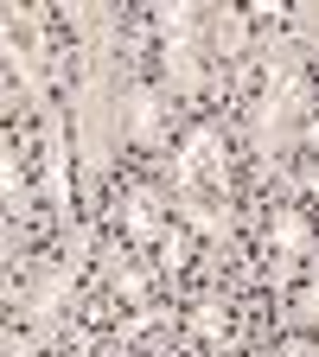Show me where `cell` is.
<instances>
[{"label": "cell", "instance_id": "9", "mask_svg": "<svg viewBox=\"0 0 319 357\" xmlns=\"http://www.w3.org/2000/svg\"><path fill=\"white\" fill-rule=\"evenodd\" d=\"M103 275H109V287H115L128 306H154V300H147V287H154V281H147V268H141V261H128L121 243L103 249Z\"/></svg>", "mask_w": 319, "mask_h": 357}, {"label": "cell", "instance_id": "11", "mask_svg": "<svg viewBox=\"0 0 319 357\" xmlns=\"http://www.w3.org/2000/svg\"><path fill=\"white\" fill-rule=\"evenodd\" d=\"M186 326H192L205 344H223V338H230V300H223L217 287H205V294L192 300V312H186Z\"/></svg>", "mask_w": 319, "mask_h": 357}, {"label": "cell", "instance_id": "15", "mask_svg": "<svg viewBox=\"0 0 319 357\" xmlns=\"http://www.w3.org/2000/svg\"><path fill=\"white\" fill-rule=\"evenodd\" d=\"M281 319H288V326H319V281H313V287H300V294L281 306Z\"/></svg>", "mask_w": 319, "mask_h": 357}, {"label": "cell", "instance_id": "14", "mask_svg": "<svg viewBox=\"0 0 319 357\" xmlns=\"http://www.w3.org/2000/svg\"><path fill=\"white\" fill-rule=\"evenodd\" d=\"M166 319H172L166 306H134L128 319H121V332H115V344H134L141 332H154V326H166Z\"/></svg>", "mask_w": 319, "mask_h": 357}, {"label": "cell", "instance_id": "5", "mask_svg": "<svg viewBox=\"0 0 319 357\" xmlns=\"http://www.w3.org/2000/svg\"><path fill=\"white\" fill-rule=\"evenodd\" d=\"M38 160H45V192H52V204H58V223H64V236L71 230H83V217L71 211V128H64V109L52 102V109H38Z\"/></svg>", "mask_w": 319, "mask_h": 357}, {"label": "cell", "instance_id": "20", "mask_svg": "<svg viewBox=\"0 0 319 357\" xmlns=\"http://www.w3.org/2000/svg\"><path fill=\"white\" fill-rule=\"evenodd\" d=\"M313 351H319V338H313Z\"/></svg>", "mask_w": 319, "mask_h": 357}, {"label": "cell", "instance_id": "18", "mask_svg": "<svg viewBox=\"0 0 319 357\" xmlns=\"http://www.w3.org/2000/svg\"><path fill=\"white\" fill-rule=\"evenodd\" d=\"M275 357H319V351H313V344H306V338H288V344H281V351H275Z\"/></svg>", "mask_w": 319, "mask_h": 357}, {"label": "cell", "instance_id": "8", "mask_svg": "<svg viewBox=\"0 0 319 357\" xmlns=\"http://www.w3.org/2000/svg\"><path fill=\"white\" fill-rule=\"evenodd\" d=\"M121 223H128V243H166L160 192H154V185H134V192L121 198Z\"/></svg>", "mask_w": 319, "mask_h": 357}, {"label": "cell", "instance_id": "3", "mask_svg": "<svg viewBox=\"0 0 319 357\" xmlns=\"http://www.w3.org/2000/svg\"><path fill=\"white\" fill-rule=\"evenodd\" d=\"M83 255H58V261H45L38 275L20 287V312H26V338H32V351H45V344H58L64 332H71V319H64V306H71V294H77V281H83Z\"/></svg>", "mask_w": 319, "mask_h": 357}, {"label": "cell", "instance_id": "19", "mask_svg": "<svg viewBox=\"0 0 319 357\" xmlns=\"http://www.w3.org/2000/svg\"><path fill=\"white\" fill-rule=\"evenodd\" d=\"M300 185H306V192H313V198H319V160H313V166H306V172H300Z\"/></svg>", "mask_w": 319, "mask_h": 357}, {"label": "cell", "instance_id": "12", "mask_svg": "<svg viewBox=\"0 0 319 357\" xmlns=\"http://www.w3.org/2000/svg\"><path fill=\"white\" fill-rule=\"evenodd\" d=\"M205 32H211V45L223 58H249V20L237 13V7H217V13H205Z\"/></svg>", "mask_w": 319, "mask_h": 357}, {"label": "cell", "instance_id": "1", "mask_svg": "<svg viewBox=\"0 0 319 357\" xmlns=\"http://www.w3.org/2000/svg\"><path fill=\"white\" fill-rule=\"evenodd\" d=\"M64 20L77 32V89H71V128H77V166H83V192L96 198L109 160L121 147V70H128V26L121 7H103V0H64Z\"/></svg>", "mask_w": 319, "mask_h": 357}, {"label": "cell", "instance_id": "13", "mask_svg": "<svg viewBox=\"0 0 319 357\" xmlns=\"http://www.w3.org/2000/svg\"><path fill=\"white\" fill-rule=\"evenodd\" d=\"M0 198H7V223H13L20 204H26V178H20V153H13V147L0 153Z\"/></svg>", "mask_w": 319, "mask_h": 357}, {"label": "cell", "instance_id": "17", "mask_svg": "<svg viewBox=\"0 0 319 357\" xmlns=\"http://www.w3.org/2000/svg\"><path fill=\"white\" fill-rule=\"evenodd\" d=\"M268 275H275V287H288V281L300 275V261H294V255H275V268H268Z\"/></svg>", "mask_w": 319, "mask_h": 357}, {"label": "cell", "instance_id": "2", "mask_svg": "<svg viewBox=\"0 0 319 357\" xmlns=\"http://www.w3.org/2000/svg\"><path fill=\"white\" fill-rule=\"evenodd\" d=\"M262 52V96H255V115H249V153L262 160V172L275 178L281 192H294L300 178L288 172V153L300 147L306 134V109H313V89H306V45L294 32L255 45Z\"/></svg>", "mask_w": 319, "mask_h": 357}, {"label": "cell", "instance_id": "4", "mask_svg": "<svg viewBox=\"0 0 319 357\" xmlns=\"http://www.w3.org/2000/svg\"><path fill=\"white\" fill-rule=\"evenodd\" d=\"M160 20V64H166V89L172 96H198L205 89V13L192 0H166L154 13Z\"/></svg>", "mask_w": 319, "mask_h": 357}, {"label": "cell", "instance_id": "10", "mask_svg": "<svg viewBox=\"0 0 319 357\" xmlns=\"http://www.w3.org/2000/svg\"><path fill=\"white\" fill-rule=\"evenodd\" d=\"M268 243H275L281 255H294V261H306L313 255V223L294 204H275V211H268Z\"/></svg>", "mask_w": 319, "mask_h": 357}, {"label": "cell", "instance_id": "6", "mask_svg": "<svg viewBox=\"0 0 319 357\" xmlns=\"http://www.w3.org/2000/svg\"><path fill=\"white\" fill-rule=\"evenodd\" d=\"M172 217L186 223V230L211 236L217 261L237 249V230H243V217H237V204H230V198H217V192H198V185H179V192H172Z\"/></svg>", "mask_w": 319, "mask_h": 357}, {"label": "cell", "instance_id": "16", "mask_svg": "<svg viewBox=\"0 0 319 357\" xmlns=\"http://www.w3.org/2000/svg\"><path fill=\"white\" fill-rule=\"evenodd\" d=\"M294 38L306 45V52H319V0H306V7H294Z\"/></svg>", "mask_w": 319, "mask_h": 357}, {"label": "cell", "instance_id": "7", "mask_svg": "<svg viewBox=\"0 0 319 357\" xmlns=\"http://www.w3.org/2000/svg\"><path fill=\"white\" fill-rule=\"evenodd\" d=\"M115 121H121V141L166 147V102H160V89L147 77H134V64L121 70V109H115Z\"/></svg>", "mask_w": 319, "mask_h": 357}]
</instances>
